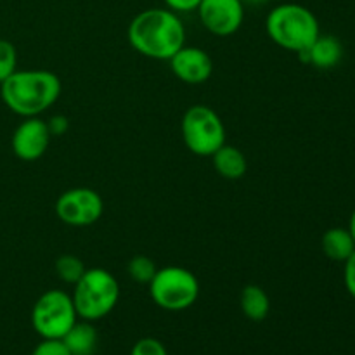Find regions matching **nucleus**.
Wrapping results in <instances>:
<instances>
[{
	"mask_svg": "<svg viewBox=\"0 0 355 355\" xmlns=\"http://www.w3.org/2000/svg\"><path fill=\"white\" fill-rule=\"evenodd\" d=\"M321 246L324 255L335 262H345L355 252V241L349 229L333 227L322 234Z\"/></svg>",
	"mask_w": 355,
	"mask_h": 355,
	"instance_id": "nucleus-15",
	"label": "nucleus"
},
{
	"mask_svg": "<svg viewBox=\"0 0 355 355\" xmlns=\"http://www.w3.org/2000/svg\"><path fill=\"white\" fill-rule=\"evenodd\" d=\"M31 355H71V354H69V350L66 349L62 340L42 338V342L35 347Z\"/></svg>",
	"mask_w": 355,
	"mask_h": 355,
	"instance_id": "nucleus-21",
	"label": "nucleus"
},
{
	"mask_svg": "<svg viewBox=\"0 0 355 355\" xmlns=\"http://www.w3.org/2000/svg\"><path fill=\"white\" fill-rule=\"evenodd\" d=\"M54 267L59 279H61L62 283H68V284H75L87 270V267L83 266L82 260H80L76 255H69V253L59 257V259L55 260Z\"/></svg>",
	"mask_w": 355,
	"mask_h": 355,
	"instance_id": "nucleus-17",
	"label": "nucleus"
},
{
	"mask_svg": "<svg viewBox=\"0 0 355 355\" xmlns=\"http://www.w3.org/2000/svg\"><path fill=\"white\" fill-rule=\"evenodd\" d=\"M266 31L277 47L295 54L307 51L321 35L315 14L293 2L279 3L267 14Z\"/></svg>",
	"mask_w": 355,
	"mask_h": 355,
	"instance_id": "nucleus-3",
	"label": "nucleus"
},
{
	"mask_svg": "<svg viewBox=\"0 0 355 355\" xmlns=\"http://www.w3.org/2000/svg\"><path fill=\"white\" fill-rule=\"evenodd\" d=\"M349 232L350 234H352V238H354V241H355V210L352 211V215H350V220H349Z\"/></svg>",
	"mask_w": 355,
	"mask_h": 355,
	"instance_id": "nucleus-25",
	"label": "nucleus"
},
{
	"mask_svg": "<svg viewBox=\"0 0 355 355\" xmlns=\"http://www.w3.org/2000/svg\"><path fill=\"white\" fill-rule=\"evenodd\" d=\"M163 2H165L166 9L173 10L177 14H184L191 12V10H196L201 0H163Z\"/></svg>",
	"mask_w": 355,
	"mask_h": 355,
	"instance_id": "nucleus-23",
	"label": "nucleus"
},
{
	"mask_svg": "<svg viewBox=\"0 0 355 355\" xmlns=\"http://www.w3.org/2000/svg\"><path fill=\"white\" fill-rule=\"evenodd\" d=\"M127 270H128V276H130L135 283L149 284L153 277H155L158 267H156V263L153 262L149 257L135 255L134 259L128 262Z\"/></svg>",
	"mask_w": 355,
	"mask_h": 355,
	"instance_id": "nucleus-18",
	"label": "nucleus"
},
{
	"mask_svg": "<svg viewBox=\"0 0 355 355\" xmlns=\"http://www.w3.org/2000/svg\"><path fill=\"white\" fill-rule=\"evenodd\" d=\"M241 311L250 321L260 322L269 315L270 312V298L266 290L257 284H248L243 288L241 298H239Z\"/></svg>",
	"mask_w": 355,
	"mask_h": 355,
	"instance_id": "nucleus-16",
	"label": "nucleus"
},
{
	"mask_svg": "<svg viewBox=\"0 0 355 355\" xmlns=\"http://www.w3.org/2000/svg\"><path fill=\"white\" fill-rule=\"evenodd\" d=\"M104 211V201L90 187H73L64 191L55 201V215L71 227H89L96 224Z\"/></svg>",
	"mask_w": 355,
	"mask_h": 355,
	"instance_id": "nucleus-8",
	"label": "nucleus"
},
{
	"mask_svg": "<svg viewBox=\"0 0 355 355\" xmlns=\"http://www.w3.org/2000/svg\"><path fill=\"white\" fill-rule=\"evenodd\" d=\"M243 0H201L196 12L201 24L217 37H231L245 21Z\"/></svg>",
	"mask_w": 355,
	"mask_h": 355,
	"instance_id": "nucleus-9",
	"label": "nucleus"
},
{
	"mask_svg": "<svg viewBox=\"0 0 355 355\" xmlns=\"http://www.w3.org/2000/svg\"><path fill=\"white\" fill-rule=\"evenodd\" d=\"M170 69L173 75L189 85H201L210 80L214 73V61L210 54L201 47H187L182 45L172 58L168 59Z\"/></svg>",
	"mask_w": 355,
	"mask_h": 355,
	"instance_id": "nucleus-11",
	"label": "nucleus"
},
{
	"mask_svg": "<svg viewBox=\"0 0 355 355\" xmlns=\"http://www.w3.org/2000/svg\"><path fill=\"white\" fill-rule=\"evenodd\" d=\"M17 69V51L14 44L0 38V83Z\"/></svg>",
	"mask_w": 355,
	"mask_h": 355,
	"instance_id": "nucleus-19",
	"label": "nucleus"
},
{
	"mask_svg": "<svg viewBox=\"0 0 355 355\" xmlns=\"http://www.w3.org/2000/svg\"><path fill=\"white\" fill-rule=\"evenodd\" d=\"M62 342L71 355H94L97 349V329L90 321L78 319L62 336Z\"/></svg>",
	"mask_w": 355,
	"mask_h": 355,
	"instance_id": "nucleus-13",
	"label": "nucleus"
},
{
	"mask_svg": "<svg viewBox=\"0 0 355 355\" xmlns=\"http://www.w3.org/2000/svg\"><path fill=\"white\" fill-rule=\"evenodd\" d=\"M73 286V304L78 319L83 321H101L113 312L120 300L118 279L103 267L87 269Z\"/></svg>",
	"mask_w": 355,
	"mask_h": 355,
	"instance_id": "nucleus-4",
	"label": "nucleus"
},
{
	"mask_svg": "<svg viewBox=\"0 0 355 355\" xmlns=\"http://www.w3.org/2000/svg\"><path fill=\"white\" fill-rule=\"evenodd\" d=\"M269 0H243L245 6H262V3H267Z\"/></svg>",
	"mask_w": 355,
	"mask_h": 355,
	"instance_id": "nucleus-26",
	"label": "nucleus"
},
{
	"mask_svg": "<svg viewBox=\"0 0 355 355\" xmlns=\"http://www.w3.org/2000/svg\"><path fill=\"white\" fill-rule=\"evenodd\" d=\"M47 127L51 130L52 137H54V135H62L64 132H68L69 121L64 114H54L51 120H47Z\"/></svg>",
	"mask_w": 355,
	"mask_h": 355,
	"instance_id": "nucleus-24",
	"label": "nucleus"
},
{
	"mask_svg": "<svg viewBox=\"0 0 355 355\" xmlns=\"http://www.w3.org/2000/svg\"><path fill=\"white\" fill-rule=\"evenodd\" d=\"M149 295L163 311H186L193 307L200 297V281L186 267L166 266L156 270L149 283Z\"/></svg>",
	"mask_w": 355,
	"mask_h": 355,
	"instance_id": "nucleus-5",
	"label": "nucleus"
},
{
	"mask_svg": "<svg viewBox=\"0 0 355 355\" xmlns=\"http://www.w3.org/2000/svg\"><path fill=\"white\" fill-rule=\"evenodd\" d=\"M211 159H214L215 170L227 180L241 179L248 170L246 156L243 155L241 149L234 148V146L224 144L217 153L211 155Z\"/></svg>",
	"mask_w": 355,
	"mask_h": 355,
	"instance_id": "nucleus-14",
	"label": "nucleus"
},
{
	"mask_svg": "<svg viewBox=\"0 0 355 355\" xmlns=\"http://www.w3.org/2000/svg\"><path fill=\"white\" fill-rule=\"evenodd\" d=\"M182 139L186 148L196 156H210L225 144V127L215 110L205 104H194L184 113Z\"/></svg>",
	"mask_w": 355,
	"mask_h": 355,
	"instance_id": "nucleus-6",
	"label": "nucleus"
},
{
	"mask_svg": "<svg viewBox=\"0 0 355 355\" xmlns=\"http://www.w3.org/2000/svg\"><path fill=\"white\" fill-rule=\"evenodd\" d=\"M130 355H168V352H166V347L158 338L146 336V338L135 342V345L130 350Z\"/></svg>",
	"mask_w": 355,
	"mask_h": 355,
	"instance_id": "nucleus-20",
	"label": "nucleus"
},
{
	"mask_svg": "<svg viewBox=\"0 0 355 355\" xmlns=\"http://www.w3.org/2000/svg\"><path fill=\"white\" fill-rule=\"evenodd\" d=\"M61 90V80L49 69H16L0 83L3 104L23 118L40 116L58 103Z\"/></svg>",
	"mask_w": 355,
	"mask_h": 355,
	"instance_id": "nucleus-2",
	"label": "nucleus"
},
{
	"mask_svg": "<svg viewBox=\"0 0 355 355\" xmlns=\"http://www.w3.org/2000/svg\"><path fill=\"white\" fill-rule=\"evenodd\" d=\"M345 269H343V283L347 291L352 298H355V252L345 260Z\"/></svg>",
	"mask_w": 355,
	"mask_h": 355,
	"instance_id": "nucleus-22",
	"label": "nucleus"
},
{
	"mask_svg": "<svg viewBox=\"0 0 355 355\" xmlns=\"http://www.w3.org/2000/svg\"><path fill=\"white\" fill-rule=\"evenodd\" d=\"M76 321L78 314L71 295L62 290L45 291L31 309V326L42 338L62 340Z\"/></svg>",
	"mask_w": 355,
	"mask_h": 355,
	"instance_id": "nucleus-7",
	"label": "nucleus"
},
{
	"mask_svg": "<svg viewBox=\"0 0 355 355\" xmlns=\"http://www.w3.org/2000/svg\"><path fill=\"white\" fill-rule=\"evenodd\" d=\"M298 58L319 69H329L335 68L342 61L343 47L338 38L329 37V35H319L318 40L307 51L300 52Z\"/></svg>",
	"mask_w": 355,
	"mask_h": 355,
	"instance_id": "nucleus-12",
	"label": "nucleus"
},
{
	"mask_svg": "<svg viewBox=\"0 0 355 355\" xmlns=\"http://www.w3.org/2000/svg\"><path fill=\"white\" fill-rule=\"evenodd\" d=\"M127 38L132 49L144 58L168 61L186 45V28L177 12L166 7H153L130 21Z\"/></svg>",
	"mask_w": 355,
	"mask_h": 355,
	"instance_id": "nucleus-1",
	"label": "nucleus"
},
{
	"mask_svg": "<svg viewBox=\"0 0 355 355\" xmlns=\"http://www.w3.org/2000/svg\"><path fill=\"white\" fill-rule=\"evenodd\" d=\"M52 134L47 127V121L38 116L24 118L14 130L10 146L12 153L23 162H35L47 153Z\"/></svg>",
	"mask_w": 355,
	"mask_h": 355,
	"instance_id": "nucleus-10",
	"label": "nucleus"
}]
</instances>
